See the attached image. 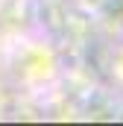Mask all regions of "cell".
<instances>
[{
	"label": "cell",
	"mask_w": 123,
	"mask_h": 126,
	"mask_svg": "<svg viewBox=\"0 0 123 126\" xmlns=\"http://www.w3.org/2000/svg\"><path fill=\"white\" fill-rule=\"evenodd\" d=\"M82 9H88V12H100V6L106 3V0H76Z\"/></svg>",
	"instance_id": "obj_1"
}]
</instances>
